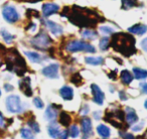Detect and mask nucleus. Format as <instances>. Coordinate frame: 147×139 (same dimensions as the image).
I'll return each mask as SVG.
<instances>
[{"label": "nucleus", "mask_w": 147, "mask_h": 139, "mask_svg": "<svg viewBox=\"0 0 147 139\" xmlns=\"http://www.w3.org/2000/svg\"><path fill=\"white\" fill-rule=\"evenodd\" d=\"M67 18L73 24L79 27H90L95 26L98 23L100 16L94 10L75 6L69 12Z\"/></svg>", "instance_id": "f257e3e1"}, {"label": "nucleus", "mask_w": 147, "mask_h": 139, "mask_svg": "<svg viewBox=\"0 0 147 139\" xmlns=\"http://www.w3.org/2000/svg\"><path fill=\"white\" fill-rule=\"evenodd\" d=\"M111 47L125 57H130L136 53L135 38L129 33L118 32L113 34L111 39Z\"/></svg>", "instance_id": "f03ea898"}, {"label": "nucleus", "mask_w": 147, "mask_h": 139, "mask_svg": "<svg viewBox=\"0 0 147 139\" xmlns=\"http://www.w3.org/2000/svg\"><path fill=\"white\" fill-rule=\"evenodd\" d=\"M67 51L69 53L86 51V53H96V49L92 45L82 40H71L67 45Z\"/></svg>", "instance_id": "7ed1b4c3"}, {"label": "nucleus", "mask_w": 147, "mask_h": 139, "mask_svg": "<svg viewBox=\"0 0 147 139\" xmlns=\"http://www.w3.org/2000/svg\"><path fill=\"white\" fill-rule=\"evenodd\" d=\"M53 40L51 39V37L47 34L45 32L41 31L38 34H36L32 39L30 40V43L33 47L37 49H47L51 45Z\"/></svg>", "instance_id": "20e7f679"}, {"label": "nucleus", "mask_w": 147, "mask_h": 139, "mask_svg": "<svg viewBox=\"0 0 147 139\" xmlns=\"http://www.w3.org/2000/svg\"><path fill=\"white\" fill-rule=\"evenodd\" d=\"M6 109L10 113H20L22 111L21 101L17 95H10L6 98Z\"/></svg>", "instance_id": "39448f33"}, {"label": "nucleus", "mask_w": 147, "mask_h": 139, "mask_svg": "<svg viewBox=\"0 0 147 139\" xmlns=\"http://www.w3.org/2000/svg\"><path fill=\"white\" fill-rule=\"evenodd\" d=\"M2 15L5 20L9 23H14L16 21H18L19 19L18 12H17L16 8L14 6H12V5H6V6L3 7Z\"/></svg>", "instance_id": "423d86ee"}, {"label": "nucleus", "mask_w": 147, "mask_h": 139, "mask_svg": "<svg viewBox=\"0 0 147 139\" xmlns=\"http://www.w3.org/2000/svg\"><path fill=\"white\" fill-rule=\"evenodd\" d=\"M59 65L57 63H51V65L43 67L41 73L47 78L57 79L59 77Z\"/></svg>", "instance_id": "0eeeda50"}, {"label": "nucleus", "mask_w": 147, "mask_h": 139, "mask_svg": "<svg viewBox=\"0 0 147 139\" xmlns=\"http://www.w3.org/2000/svg\"><path fill=\"white\" fill-rule=\"evenodd\" d=\"M81 125H82L83 139H89L93 134L92 121H91V119L87 118V117L83 118L82 121H81Z\"/></svg>", "instance_id": "6e6552de"}, {"label": "nucleus", "mask_w": 147, "mask_h": 139, "mask_svg": "<svg viewBox=\"0 0 147 139\" xmlns=\"http://www.w3.org/2000/svg\"><path fill=\"white\" fill-rule=\"evenodd\" d=\"M91 91H92V94H93V101L97 105H102L105 99V95L103 93V91L96 84L91 85Z\"/></svg>", "instance_id": "1a4fd4ad"}, {"label": "nucleus", "mask_w": 147, "mask_h": 139, "mask_svg": "<svg viewBox=\"0 0 147 139\" xmlns=\"http://www.w3.org/2000/svg\"><path fill=\"white\" fill-rule=\"evenodd\" d=\"M19 88H20L21 92L26 97L32 96V89H31V85H30V79H29L28 77L23 78L22 80L19 82Z\"/></svg>", "instance_id": "9d476101"}, {"label": "nucleus", "mask_w": 147, "mask_h": 139, "mask_svg": "<svg viewBox=\"0 0 147 139\" xmlns=\"http://www.w3.org/2000/svg\"><path fill=\"white\" fill-rule=\"evenodd\" d=\"M59 6L55 3H45L42 5V14L45 17H49L51 14L59 12Z\"/></svg>", "instance_id": "9b49d317"}, {"label": "nucleus", "mask_w": 147, "mask_h": 139, "mask_svg": "<svg viewBox=\"0 0 147 139\" xmlns=\"http://www.w3.org/2000/svg\"><path fill=\"white\" fill-rule=\"evenodd\" d=\"M45 24H47V28L49 29V31H51L53 34L59 36V35H61V33H63V27L59 24H57V23L53 22V21H51V20H47L45 21Z\"/></svg>", "instance_id": "f8f14e48"}, {"label": "nucleus", "mask_w": 147, "mask_h": 139, "mask_svg": "<svg viewBox=\"0 0 147 139\" xmlns=\"http://www.w3.org/2000/svg\"><path fill=\"white\" fill-rule=\"evenodd\" d=\"M125 114H126V121L129 124H135L138 121V116H137L134 109L127 107L125 109Z\"/></svg>", "instance_id": "ddd939ff"}, {"label": "nucleus", "mask_w": 147, "mask_h": 139, "mask_svg": "<svg viewBox=\"0 0 147 139\" xmlns=\"http://www.w3.org/2000/svg\"><path fill=\"white\" fill-rule=\"evenodd\" d=\"M128 31L130 33H132V34L142 35L147 32V26L144 24H135L133 26L129 27Z\"/></svg>", "instance_id": "4468645a"}, {"label": "nucleus", "mask_w": 147, "mask_h": 139, "mask_svg": "<svg viewBox=\"0 0 147 139\" xmlns=\"http://www.w3.org/2000/svg\"><path fill=\"white\" fill-rule=\"evenodd\" d=\"M59 95H61L63 100L69 101L74 98V91L71 87L63 86V88H61V90H59Z\"/></svg>", "instance_id": "2eb2a0df"}, {"label": "nucleus", "mask_w": 147, "mask_h": 139, "mask_svg": "<svg viewBox=\"0 0 147 139\" xmlns=\"http://www.w3.org/2000/svg\"><path fill=\"white\" fill-rule=\"evenodd\" d=\"M57 115H59V113H57V109L55 108V106H49L47 108V110H45V117L47 118V120L53 121V122H55V120L57 119Z\"/></svg>", "instance_id": "dca6fc26"}, {"label": "nucleus", "mask_w": 147, "mask_h": 139, "mask_svg": "<svg viewBox=\"0 0 147 139\" xmlns=\"http://www.w3.org/2000/svg\"><path fill=\"white\" fill-rule=\"evenodd\" d=\"M47 132H49V135L53 139H57L59 137V133H61V130H59V127L57 126L55 123H53L49 126L47 128Z\"/></svg>", "instance_id": "f3484780"}, {"label": "nucleus", "mask_w": 147, "mask_h": 139, "mask_svg": "<svg viewBox=\"0 0 147 139\" xmlns=\"http://www.w3.org/2000/svg\"><path fill=\"white\" fill-rule=\"evenodd\" d=\"M88 65H100L104 63V59L102 57H87L85 59Z\"/></svg>", "instance_id": "a211bd4d"}, {"label": "nucleus", "mask_w": 147, "mask_h": 139, "mask_svg": "<svg viewBox=\"0 0 147 139\" xmlns=\"http://www.w3.org/2000/svg\"><path fill=\"white\" fill-rule=\"evenodd\" d=\"M120 78H121L122 83H123V84H125V85H129L133 81L132 74L129 72L128 70H124V71H122V72H121Z\"/></svg>", "instance_id": "6ab92c4d"}, {"label": "nucleus", "mask_w": 147, "mask_h": 139, "mask_svg": "<svg viewBox=\"0 0 147 139\" xmlns=\"http://www.w3.org/2000/svg\"><path fill=\"white\" fill-rule=\"evenodd\" d=\"M24 53L29 59V61H32V63H38L42 61V57H41V55L38 53H35V51H25Z\"/></svg>", "instance_id": "aec40b11"}, {"label": "nucleus", "mask_w": 147, "mask_h": 139, "mask_svg": "<svg viewBox=\"0 0 147 139\" xmlns=\"http://www.w3.org/2000/svg\"><path fill=\"white\" fill-rule=\"evenodd\" d=\"M97 132H98L99 135H100L101 137H103V138H108L111 134L110 129L104 124H100L97 127Z\"/></svg>", "instance_id": "412c9836"}, {"label": "nucleus", "mask_w": 147, "mask_h": 139, "mask_svg": "<svg viewBox=\"0 0 147 139\" xmlns=\"http://www.w3.org/2000/svg\"><path fill=\"white\" fill-rule=\"evenodd\" d=\"M133 75L137 80H143V79L147 78V71L140 69V67H134L133 69Z\"/></svg>", "instance_id": "4be33fe9"}, {"label": "nucleus", "mask_w": 147, "mask_h": 139, "mask_svg": "<svg viewBox=\"0 0 147 139\" xmlns=\"http://www.w3.org/2000/svg\"><path fill=\"white\" fill-rule=\"evenodd\" d=\"M71 116H69L67 113H65V112L61 113V115H59V123H61L63 126H65V127L69 126V123H71Z\"/></svg>", "instance_id": "5701e85b"}, {"label": "nucleus", "mask_w": 147, "mask_h": 139, "mask_svg": "<svg viewBox=\"0 0 147 139\" xmlns=\"http://www.w3.org/2000/svg\"><path fill=\"white\" fill-rule=\"evenodd\" d=\"M82 36L83 38H86V39H95L98 36V34H97L96 31L92 30V29H85L82 32Z\"/></svg>", "instance_id": "b1692460"}, {"label": "nucleus", "mask_w": 147, "mask_h": 139, "mask_svg": "<svg viewBox=\"0 0 147 139\" xmlns=\"http://www.w3.org/2000/svg\"><path fill=\"white\" fill-rule=\"evenodd\" d=\"M137 5V0H122V8L125 10L132 8Z\"/></svg>", "instance_id": "393cba45"}, {"label": "nucleus", "mask_w": 147, "mask_h": 139, "mask_svg": "<svg viewBox=\"0 0 147 139\" xmlns=\"http://www.w3.org/2000/svg\"><path fill=\"white\" fill-rule=\"evenodd\" d=\"M20 134H21V137H22V139H34L33 133L31 132L30 129L22 128L20 130Z\"/></svg>", "instance_id": "a878e982"}, {"label": "nucleus", "mask_w": 147, "mask_h": 139, "mask_svg": "<svg viewBox=\"0 0 147 139\" xmlns=\"http://www.w3.org/2000/svg\"><path fill=\"white\" fill-rule=\"evenodd\" d=\"M1 35H2L5 43H11L13 41V39L15 38L14 35L10 34V33H9L7 30H5V29H2V30H1Z\"/></svg>", "instance_id": "bb28decb"}, {"label": "nucleus", "mask_w": 147, "mask_h": 139, "mask_svg": "<svg viewBox=\"0 0 147 139\" xmlns=\"http://www.w3.org/2000/svg\"><path fill=\"white\" fill-rule=\"evenodd\" d=\"M110 45V39L108 37H102L100 39V43H99V47H100L101 51H107Z\"/></svg>", "instance_id": "cd10ccee"}, {"label": "nucleus", "mask_w": 147, "mask_h": 139, "mask_svg": "<svg viewBox=\"0 0 147 139\" xmlns=\"http://www.w3.org/2000/svg\"><path fill=\"white\" fill-rule=\"evenodd\" d=\"M69 136L73 137V138L78 137L79 135H80V129H79V127L77 126V125H71V126L69 127Z\"/></svg>", "instance_id": "c85d7f7f"}, {"label": "nucleus", "mask_w": 147, "mask_h": 139, "mask_svg": "<svg viewBox=\"0 0 147 139\" xmlns=\"http://www.w3.org/2000/svg\"><path fill=\"white\" fill-rule=\"evenodd\" d=\"M71 82L74 83L75 85H77V86H80L83 83V79L80 74H75V75H73V77L71 78Z\"/></svg>", "instance_id": "c756f323"}, {"label": "nucleus", "mask_w": 147, "mask_h": 139, "mask_svg": "<svg viewBox=\"0 0 147 139\" xmlns=\"http://www.w3.org/2000/svg\"><path fill=\"white\" fill-rule=\"evenodd\" d=\"M27 125H28L29 128H31V130L34 131L35 133H38L39 131H40V129H39V125L37 124V122H35L34 120L28 121V122H27Z\"/></svg>", "instance_id": "7c9ffc66"}, {"label": "nucleus", "mask_w": 147, "mask_h": 139, "mask_svg": "<svg viewBox=\"0 0 147 139\" xmlns=\"http://www.w3.org/2000/svg\"><path fill=\"white\" fill-rule=\"evenodd\" d=\"M100 31H102V32L105 33V34H111V33L114 32V29L110 26H101Z\"/></svg>", "instance_id": "2f4dec72"}, {"label": "nucleus", "mask_w": 147, "mask_h": 139, "mask_svg": "<svg viewBox=\"0 0 147 139\" xmlns=\"http://www.w3.org/2000/svg\"><path fill=\"white\" fill-rule=\"evenodd\" d=\"M33 104H34V106L38 109L43 108V102L41 101L40 98H38V97H36V98L33 99Z\"/></svg>", "instance_id": "473e14b6"}, {"label": "nucleus", "mask_w": 147, "mask_h": 139, "mask_svg": "<svg viewBox=\"0 0 147 139\" xmlns=\"http://www.w3.org/2000/svg\"><path fill=\"white\" fill-rule=\"evenodd\" d=\"M119 134L121 135V137H122L123 139H135V137L133 136L132 134H130V133H123V132H120Z\"/></svg>", "instance_id": "72a5a7b5"}, {"label": "nucleus", "mask_w": 147, "mask_h": 139, "mask_svg": "<svg viewBox=\"0 0 147 139\" xmlns=\"http://www.w3.org/2000/svg\"><path fill=\"white\" fill-rule=\"evenodd\" d=\"M6 126V123H5V119L3 117L2 113L0 112V128H5Z\"/></svg>", "instance_id": "f704fd0d"}, {"label": "nucleus", "mask_w": 147, "mask_h": 139, "mask_svg": "<svg viewBox=\"0 0 147 139\" xmlns=\"http://www.w3.org/2000/svg\"><path fill=\"white\" fill-rule=\"evenodd\" d=\"M88 112H89V107L87 106V105H85V106L83 107L82 109H81L80 114L81 115H87V114H88Z\"/></svg>", "instance_id": "c9c22d12"}, {"label": "nucleus", "mask_w": 147, "mask_h": 139, "mask_svg": "<svg viewBox=\"0 0 147 139\" xmlns=\"http://www.w3.org/2000/svg\"><path fill=\"white\" fill-rule=\"evenodd\" d=\"M141 47L143 49V51H145L147 53V37L141 41Z\"/></svg>", "instance_id": "e433bc0d"}, {"label": "nucleus", "mask_w": 147, "mask_h": 139, "mask_svg": "<svg viewBox=\"0 0 147 139\" xmlns=\"http://www.w3.org/2000/svg\"><path fill=\"white\" fill-rule=\"evenodd\" d=\"M59 139H67V131L65 130V131H63V132H61L59 135Z\"/></svg>", "instance_id": "4c0bfd02"}, {"label": "nucleus", "mask_w": 147, "mask_h": 139, "mask_svg": "<svg viewBox=\"0 0 147 139\" xmlns=\"http://www.w3.org/2000/svg\"><path fill=\"white\" fill-rule=\"evenodd\" d=\"M143 125H144V123H141L140 125H136V126H133L132 127V130L133 131H139V130H141V128L143 127Z\"/></svg>", "instance_id": "58836bf2"}, {"label": "nucleus", "mask_w": 147, "mask_h": 139, "mask_svg": "<svg viewBox=\"0 0 147 139\" xmlns=\"http://www.w3.org/2000/svg\"><path fill=\"white\" fill-rule=\"evenodd\" d=\"M4 88H5V90H6L7 92H10V91L13 90V86H11V85H9V84H5Z\"/></svg>", "instance_id": "ea45409f"}, {"label": "nucleus", "mask_w": 147, "mask_h": 139, "mask_svg": "<svg viewBox=\"0 0 147 139\" xmlns=\"http://www.w3.org/2000/svg\"><path fill=\"white\" fill-rule=\"evenodd\" d=\"M140 87H141V89H142L143 92L147 94V83H143V84H141Z\"/></svg>", "instance_id": "a19ab883"}, {"label": "nucleus", "mask_w": 147, "mask_h": 139, "mask_svg": "<svg viewBox=\"0 0 147 139\" xmlns=\"http://www.w3.org/2000/svg\"><path fill=\"white\" fill-rule=\"evenodd\" d=\"M119 95H120V99L121 100H127V96H126V94H125L123 91H121L120 93H119Z\"/></svg>", "instance_id": "79ce46f5"}, {"label": "nucleus", "mask_w": 147, "mask_h": 139, "mask_svg": "<svg viewBox=\"0 0 147 139\" xmlns=\"http://www.w3.org/2000/svg\"><path fill=\"white\" fill-rule=\"evenodd\" d=\"M21 1H24V2H28V3H36L41 1V0H21Z\"/></svg>", "instance_id": "37998d69"}, {"label": "nucleus", "mask_w": 147, "mask_h": 139, "mask_svg": "<svg viewBox=\"0 0 147 139\" xmlns=\"http://www.w3.org/2000/svg\"><path fill=\"white\" fill-rule=\"evenodd\" d=\"M144 107H145V109L147 110V100H145V102H144Z\"/></svg>", "instance_id": "c03bdc74"}, {"label": "nucleus", "mask_w": 147, "mask_h": 139, "mask_svg": "<svg viewBox=\"0 0 147 139\" xmlns=\"http://www.w3.org/2000/svg\"><path fill=\"white\" fill-rule=\"evenodd\" d=\"M145 136H146V138H147V132H146V135H145Z\"/></svg>", "instance_id": "a18cd8bd"}, {"label": "nucleus", "mask_w": 147, "mask_h": 139, "mask_svg": "<svg viewBox=\"0 0 147 139\" xmlns=\"http://www.w3.org/2000/svg\"><path fill=\"white\" fill-rule=\"evenodd\" d=\"M0 96H1V91H0Z\"/></svg>", "instance_id": "49530a36"}]
</instances>
